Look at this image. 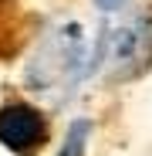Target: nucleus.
<instances>
[{"mask_svg": "<svg viewBox=\"0 0 152 156\" xmlns=\"http://www.w3.org/2000/svg\"><path fill=\"white\" fill-rule=\"evenodd\" d=\"M47 139V122L37 109L14 102L0 109V143L20 156H34Z\"/></svg>", "mask_w": 152, "mask_h": 156, "instance_id": "obj_1", "label": "nucleus"}, {"mask_svg": "<svg viewBox=\"0 0 152 156\" xmlns=\"http://www.w3.org/2000/svg\"><path fill=\"white\" fill-rule=\"evenodd\" d=\"M142 58L145 65L152 61V27H145V24H129V27H115L112 34V44H108V61L115 65H125V75L135 71L132 61Z\"/></svg>", "mask_w": 152, "mask_h": 156, "instance_id": "obj_2", "label": "nucleus"}, {"mask_svg": "<svg viewBox=\"0 0 152 156\" xmlns=\"http://www.w3.org/2000/svg\"><path fill=\"white\" fill-rule=\"evenodd\" d=\"M101 7H118V0H101Z\"/></svg>", "mask_w": 152, "mask_h": 156, "instance_id": "obj_3", "label": "nucleus"}]
</instances>
